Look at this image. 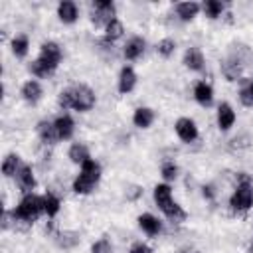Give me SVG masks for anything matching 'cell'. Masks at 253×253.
<instances>
[{"instance_id": "29", "label": "cell", "mask_w": 253, "mask_h": 253, "mask_svg": "<svg viewBox=\"0 0 253 253\" xmlns=\"http://www.w3.org/2000/svg\"><path fill=\"white\" fill-rule=\"evenodd\" d=\"M174 49H176V42H174V40L164 38V40L158 42V53H160L162 57H170V55L174 53Z\"/></svg>"}, {"instance_id": "10", "label": "cell", "mask_w": 253, "mask_h": 253, "mask_svg": "<svg viewBox=\"0 0 253 253\" xmlns=\"http://www.w3.org/2000/svg\"><path fill=\"white\" fill-rule=\"evenodd\" d=\"M53 125H55V132H57V138H59V140H67V138L73 136L75 123H73V119H71L69 115L57 117V119L53 121Z\"/></svg>"}, {"instance_id": "34", "label": "cell", "mask_w": 253, "mask_h": 253, "mask_svg": "<svg viewBox=\"0 0 253 253\" xmlns=\"http://www.w3.org/2000/svg\"><path fill=\"white\" fill-rule=\"evenodd\" d=\"M128 253H152V249L148 245H144V243H134Z\"/></svg>"}, {"instance_id": "21", "label": "cell", "mask_w": 253, "mask_h": 253, "mask_svg": "<svg viewBox=\"0 0 253 253\" xmlns=\"http://www.w3.org/2000/svg\"><path fill=\"white\" fill-rule=\"evenodd\" d=\"M38 134H40V138L45 144H53L55 140H59L57 138V132H55V125L49 123V121H40L38 123Z\"/></svg>"}, {"instance_id": "37", "label": "cell", "mask_w": 253, "mask_h": 253, "mask_svg": "<svg viewBox=\"0 0 253 253\" xmlns=\"http://www.w3.org/2000/svg\"><path fill=\"white\" fill-rule=\"evenodd\" d=\"M249 253H253V243H251V245H249Z\"/></svg>"}, {"instance_id": "16", "label": "cell", "mask_w": 253, "mask_h": 253, "mask_svg": "<svg viewBox=\"0 0 253 253\" xmlns=\"http://www.w3.org/2000/svg\"><path fill=\"white\" fill-rule=\"evenodd\" d=\"M184 65L192 71H202L204 69V53L198 47H188L184 53Z\"/></svg>"}, {"instance_id": "27", "label": "cell", "mask_w": 253, "mask_h": 253, "mask_svg": "<svg viewBox=\"0 0 253 253\" xmlns=\"http://www.w3.org/2000/svg\"><path fill=\"white\" fill-rule=\"evenodd\" d=\"M42 200H43V213H47L49 217H53L59 211V206H61L59 198L53 196V194H45V196H42Z\"/></svg>"}, {"instance_id": "17", "label": "cell", "mask_w": 253, "mask_h": 253, "mask_svg": "<svg viewBox=\"0 0 253 253\" xmlns=\"http://www.w3.org/2000/svg\"><path fill=\"white\" fill-rule=\"evenodd\" d=\"M194 97H196V101H198L200 105L210 107L211 101H213V89H211V85H208L206 81L196 83V87H194Z\"/></svg>"}, {"instance_id": "24", "label": "cell", "mask_w": 253, "mask_h": 253, "mask_svg": "<svg viewBox=\"0 0 253 253\" xmlns=\"http://www.w3.org/2000/svg\"><path fill=\"white\" fill-rule=\"evenodd\" d=\"M20 166H22V164H20V156L12 152V154H8V156L4 158V162H2V174L10 178V176L18 174Z\"/></svg>"}, {"instance_id": "28", "label": "cell", "mask_w": 253, "mask_h": 253, "mask_svg": "<svg viewBox=\"0 0 253 253\" xmlns=\"http://www.w3.org/2000/svg\"><path fill=\"white\" fill-rule=\"evenodd\" d=\"M202 8H204L206 16L211 18V20H215V18H219V16L223 14V4H221L219 0H206Z\"/></svg>"}, {"instance_id": "19", "label": "cell", "mask_w": 253, "mask_h": 253, "mask_svg": "<svg viewBox=\"0 0 253 253\" xmlns=\"http://www.w3.org/2000/svg\"><path fill=\"white\" fill-rule=\"evenodd\" d=\"M22 97L28 101V103H38L40 97H42V85L36 81V79H30L22 85Z\"/></svg>"}, {"instance_id": "1", "label": "cell", "mask_w": 253, "mask_h": 253, "mask_svg": "<svg viewBox=\"0 0 253 253\" xmlns=\"http://www.w3.org/2000/svg\"><path fill=\"white\" fill-rule=\"evenodd\" d=\"M154 202L168 219H172V221H184L186 219V211L172 200V190L168 184H158L154 188Z\"/></svg>"}, {"instance_id": "3", "label": "cell", "mask_w": 253, "mask_h": 253, "mask_svg": "<svg viewBox=\"0 0 253 253\" xmlns=\"http://www.w3.org/2000/svg\"><path fill=\"white\" fill-rule=\"evenodd\" d=\"M42 211H43V200L40 196H36V194H26L20 200V204L16 206V210L12 211V215H14L16 221L34 223L40 217Z\"/></svg>"}, {"instance_id": "18", "label": "cell", "mask_w": 253, "mask_h": 253, "mask_svg": "<svg viewBox=\"0 0 253 253\" xmlns=\"http://www.w3.org/2000/svg\"><path fill=\"white\" fill-rule=\"evenodd\" d=\"M241 69H243V63L237 59V57H231V59H225L221 63V71L225 75L227 81H235L241 77Z\"/></svg>"}, {"instance_id": "4", "label": "cell", "mask_w": 253, "mask_h": 253, "mask_svg": "<svg viewBox=\"0 0 253 253\" xmlns=\"http://www.w3.org/2000/svg\"><path fill=\"white\" fill-rule=\"evenodd\" d=\"M229 206L233 211H247L253 206V182L247 174L239 176V182L235 186V192L229 198Z\"/></svg>"}, {"instance_id": "14", "label": "cell", "mask_w": 253, "mask_h": 253, "mask_svg": "<svg viewBox=\"0 0 253 253\" xmlns=\"http://www.w3.org/2000/svg\"><path fill=\"white\" fill-rule=\"evenodd\" d=\"M136 85V73L130 65H125L119 73V91L121 93H130Z\"/></svg>"}, {"instance_id": "30", "label": "cell", "mask_w": 253, "mask_h": 253, "mask_svg": "<svg viewBox=\"0 0 253 253\" xmlns=\"http://www.w3.org/2000/svg\"><path fill=\"white\" fill-rule=\"evenodd\" d=\"M160 174H162V178H164L166 182L176 180V176H178V166H176L174 162H164V164H162Z\"/></svg>"}, {"instance_id": "22", "label": "cell", "mask_w": 253, "mask_h": 253, "mask_svg": "<svg viewBox=\"0 0 253 253\" xmlns=\"http://www.w3.org/2000/svg\"><path fill=\"white\" fill-rule=\"evenodd\" d=\"M200 4L198 2H180L178 6H176V14L180 16V20H184V22H188V20H192V18H196L198 16V12H200Z\"/></svg>"}, {"instance_id": "36", "label": "cell", "mask_w": 253, "mask_h": 253, "mask_svg": "<svg viewBox=\"0 0 253 253\" xmlns=\"http://www.w3.org/2000/svg\"><path fill=\"white\" fill-rule=\"evenodd\" d=\"M249 89H251V93H253V77L249 79Z\"/></svg>"}, {"instance_id": "33", "label": "cell", "mask_w": 253, "mask_h": 253, "mask_svg": "<svg viewBox=\"0 0 253 253\" xmlns=\"http://www.w3.org/2000/svg\"><path fill=\"white\" fill-rule=\"evenodd\" d=\"M57 103H59V107L65 111V109H71V91L69 89H63L61 93H59V97H57Z\"/></svg>"}, {"instance_id": "6", "label": "cell", "mask_w": 253, "mask_h": 253, "mask_svg": "<svg viewBox=\"0 0 253 253\" xmlns=\"http://www.w3.org/2000/svg\"><path fill=\"white\" fill-rule=\"evenodd\" d=\"M111 20H115V4L111 0H97L91 12V22L95 24V28L107 26Z\"/></svg>"}, {"instance_id": "2", "label": "cell", "mask_w": 253, "mask_h": 253, "mask_svg": "<svg viewBox=\"0 0 253 253\" xmlns=\"http://www.w3.org/2000/svg\"><path fill=\"white\" fill-rule=\"evenodd\" d=\"M99 178H101V164L95 162L93 158L85 160L81 164L79 176L73 180V192L75 194H89L95 188V184L99 182Z\"/></svg>"}, {"instance_id": "26", "label": "cell", "mask_w": 253, "mask_h": 253, "mask_svg": "<svg viewBox=\"0 0 253 253\" xmlns=\"http://www.w3.org/2000/svg\"><path fill=\"white\" fill-rule=\"evenodd\" d=\"M123 24L115 18V20H111L107 26H105V40L107 42H115V40H119L121 36H123Z\"/></svg>"}, {"instance_id": "5", "label": "cell", "mask_w": 253, "mask_h": 253, "mask_svg": "<svg viewBox=\"0 0 253 253\" xmlns=\"http://www.w3.org/2000/svg\"><path fill=\"white\" fill-rule=\"evenodd\" d=\"M69 91H71V109H75L79 113H85V111L93 109V105H95V93H93L91 87H87V85H75Z\"/></svg>"}, {"instance_id": "25", "label": "cell", "mask_w": 253, "mask_h": 253, "mask_svg": "<svg viewBox=\"0 0 253 253\" xmlns=\"http://www.w3.org/2000/svg\"><path fill=\"white\" fill-rule=\"evenodd\" d=\"M10 47H12V53H14L16 57H26V55H28L30 42H28L26 36H16V38L12 40V43H10Z\"/></svg>"}, {"instance_id": "7", "label": "cell", "mask_w": 253, "mask_h": 253, "mask_svg": "<svg viewBox=\"0 0 253 253\" xmlns=\"http://www.w3.org/2000/svg\"><path fill=\"white\" fill-rule=\"evenodd\" d=\"M38 59H40L49 71H55V67H57L59 61H61V47H59L55 42H43L42 47H40Z\"/></svg>"}, {"instance_id": "35", "label": "cell", "mask_w": 253, "mask_h": 253, "mask_svg": "<svg viewBox=\"0 0 253 253\" xmlns=\"http://www.w3.org/2000/svg\"><path fill=\"white\" fill-rule=\"evenodd\" d=\"M202 190H204V196H206L208 200H211V198H213V192H211V186H204Z\"/></svg>"}, {"instance_id": "9", "label": "cell", "mask_w": 253, "mask_h": 253, "mask_svg": "<svg viewBox=\"0 0 253 253\" xmlns=\"http://www.w3.org/2000/svg\"><path fill=\"white\" fill-rule=\"evenodd\" d=\"M16 180H18V186L26 192V194H32V190L36 188V176H34V170L32 166L28 164H22L18 174H16Z\"/></svg>"}, {"instance_id": "12", "label": "cell", "mask_w": 253, "mask_h": 253, "mask_svg": "<svg viewBox=\"0 0 253 253\" xmlns=\"http://www.w3.org/2000/svg\"><path fill=\"white\" fill-rule=\"evenodd\" d=\"M57 16L63 24H73L79 16V10H77V4L71 2V0H63L57 4Z\"/></svg>"}, {"instance_id": "32", "label": "cell", "mask_w": 253, "mask_h": 253, "mask_svg": "<svg viewBox=\"0 0 253 253\" xmlns=\"http://www.w3.org/2000/svg\"><path fill=\"white\" fill-rule=\"evenodd\" d=\"M239 101L245 105V107H253V93L249 89V85H243L241 91H239Z\"/></svg>"}, {"instance_id": "31", "label": "cell", "mask_w": 253, "mask_h": 253, "mask_svg": "<svg viewBox=\"0 0 253 253\" xmlns=\"http://www.w3.org/2000/svg\"><path fill=\"white\" fill-rule=\"evenodd\" d=\"M91 253H113V245H111L109 239L103 237V239H99L91 245Z\"/></svg>"}, {"instance_id": "20", "label": "cell", "mask_w": 253, "mask_h": 253, "mask_svg": "<svg viewBox=\"0 0 253 253\" xmlns=\"http://www.w3.org/2000/svg\"><path fill=\"white\" fill-rule=\"evenodd\" d=\"M154 121V111L148 109V107H138L132 115V123L138 126V128H148Z\"/></svg>"}, {"instance_id": "23", "label": "cell", "mask_w": 253, "mask_h": 253, "mask_svg": "<svg viewBox=\"0 0 253 253\" xmlns=\"http://www.w3.org/2000/svg\"><path fill=\"white\" fill-rule=\"evenodd\" d=\"M69 160L71 162H75V164H83L85 160H89V150H87V146L85 144H81V142H75V144H71V148H69Z\"/></svg>"}, {"instance_id": "11", "label": "cell", "mask_w": 253, "mask_h": 253, "mask_svg": "<svg viewBox=\"0 0 253 253\" xmlns=\"http://www.w3.org/2000/svg\"><path fill=\"white\" fill-rule=\"evenodd\" d=\"M138 227H140L146 235H150V237H154V235H158V233L162 231L160 219L154 217L152 213H142V215H138Z\"/></svg>"}, {"instance_id": "8", "label": "cell", "mask_w": 253, "mask_h": 253, "mask_svg": "<svg viewBox=\"0 0 253 253\" xmlns=\"http://www.w3.org/2000/svg\"><path fill=\"white\" fill-rule=\"evenodd\" d=\"M174 128H176V134H178L184 142H194V140L198 138V126H196V123H194L190 117H180V119L176 121Z\"/></svg>"}, {"instance_id": "15", "label": "cell", "mask_w": 253, "mask_h": 253, "mask_svg": "<svg viewBox=\"0 0 253 253\" xmlns=\"http://www.w3.org/2000/svg\"><path fill=\"white\" fill-rule=\"evenodd\" d=\"M144 40L142 38H138V36H134V38H130L128 42H126V45H125V49H123V53H125V57L128 59V61H134V59H138L140 55H142V51H144Z\"/></svg>"}, {"instance_id": "13", "label": "cell", "mask_w": 253, "mask_h": 253, "mask_svg": "<svg viewBox=\"0 0 253 253\" xmlns=\"http://www.w3.org/2000/svg\"><path fill=\"white\" fill-rule=\"evenodd\" d=\"M235 123V111L231 109L229 103H221L217 107V126L221 130H229Z\"/></svg>"}]
</instances>
